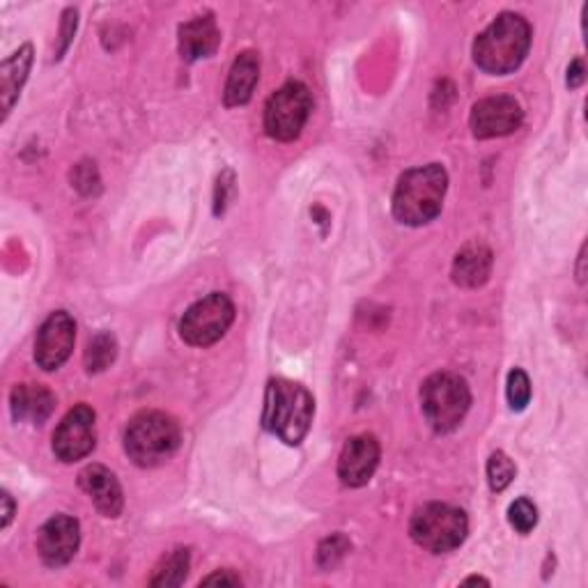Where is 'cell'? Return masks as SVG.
Wrapping results in <instances>:
<instances>
[{
  "mask_svg": "<svg viewBox=\"0 0 588 588\" xmlns=\"http://www.w3.org/2000/svg\"><path fill=\"white\" fill-rule=\"evenodd\" d=\"M448 173L439 164H427L400 175L393 192V217L412 228L435 221L446 198Z\"/></svg>",
  "mask_w": 588,
  "mask_h": 588,
  "instance_id": "obj_1",
  "label": "cell"
},
{
  "mask_svg": "<svg viewBox=\"0 0 588 588\" xmlns=\"http://www.w3.org/2000/svg\"><path fill=\"white\" fill-rule=\"evenodd\" d=\"M531 48V25L522 14L503 12L473 42V61L488 74L515 72Z\"/></svg>",
  "mask_w": 588,
  "mask_h": 588,
  "instance_id": "obj_2",
  "label": "cell"
},
{
  "mask_svg": "<svg viewBox=\"0 0 588 588\" xmlns=\"http://www.w3.org/2000/svg\"><path fill=\"white\" fill-rule=\"evenodd\" d=\"M315 400L306 386L290 380H272L266 384L262 427L287 446H300L313 423Z\"/></svg>",
  "mask_w": 588,
  "mask_h": 588,
  "instance_id": "obj_3",
  "label": "cell"
},
{
  "mask_svg": "<svg viewBox=\"0 0 588 588\" xmlns=\"http://www.w3.org/2000/svg\"><path fill=\"white\" fill-rule=\"evenodd\" d=\"M182 442L179 425L164 412H141L124 431V450L133 465L152 469L168 462Z\"/></svg>",
  "mask_w": 588,
  "mask_h": 588,
  "instance_id": "obj_4",
  "label": "cell"
},
{
  "mask_svg": "<svg viewBox=\"0 0 588 588\" xmlns=\"http://www.w3.org/2000/svg\"><path fill=\"white\" fill-rule=\"evenodd\" d=\"M471 405V391L460 375L435 372L421 386V410L425 421L439 435H448L465 421Z\"/></svg>",
  "mask_w": 588,
  "mask_h": 588,
  "instance_id": "obj_5",
  "label": "cell"
},
{
  "mask_svg": "<svg viewBox=\"0 0 588 588\" xmlns=\"http://www.w3.org/2000/svg\"><path fill=\"white\" fill-rule=\"evenodd\" d=\"M469 533L465 511L448 503H425L412 515V541L433 554H448L458 549Z\"/></svg>",
  "mask_w": 588,
  "mask_h": 588,
  "instance_id": "obj_6",
  "label": "cell"
},
{
  "mask_svg": "<svg viewBox=\"0 0 588 588\" xmlns=\"http://www.w3.org/2000/svg\"><path fill=\"white\" fill-rule=\"evenodd\" d=\"M313 111L311 90L300 84L290 81L279 88L264 106V131L274 141L290 143L302 137V131Z\"/></svg>",
  "mask_w": 588,
  "mask_h": 588,
  "instance_id": "obj_7",
  "label": "cell"
},
{
  "mask_svg": "<svg viewBox=\"0 0 588 588\" xmlns=\"http://www.w3.org/2000/svg\"><path fill=\"white\" fill-rule=\"evenodd\" d=\"M235 323V304L221 292L196 302L179 319V336L186 345L209 347L219 342Z\"/></svg>",
  "mask_w": 588,
  "mask_h": 588,
  "instance_id": "obj_8",
  "label": "cell"
},
{
  "mask_svg": "<svg viewBox=\"0 0 588 588\" xmlns=\"http://www.w3.org/2000/svg\"><path fill=\"white\" fill-rule=\"evenodd\" d=\"M97 444L95 412L88 405H76L67 412L53 433V453L61 462H78L88 458Z\"/></svg>",
  "mask_w": 588,
  "mask_h": 588,
  "instance_id": "obj_9",
  "label": "cell"
},
{
  "mask_svg": "<svg viewBox=\"0 0 588 588\" xmlns=\"http://www.w3.org/2000/svg\"><path fill=\"white\" fill-rule=\"evenodd\" d=\"M522 122H524V111H522L520 101L508 95L488 97L483 101H478L469 118L471 133L480 141L508 137V133L518 131Z\"/></svg>",
  "mask_w": 588,
  "mask_h": 588,
  "instance_id": "obj_10",
  "label": "cell"
},
{
  "mask_svg": "<svg viewBox=\"0 0 588 588\" xmlns=\"http://www.w3.org/2000/svg\"><path fill=\"white\" fill-rule=\"evenodd\" d=\"M74 342H76L74 317L67 311L51 313L44 319V325L40 327L35 338V363L46 372L58 370L72 357Z\"/></svg>",
  "mask_w": 588,
  "mask_h": 588,
  "instance_id": "obj_11",
  "label": "cell"
},
{
  "mask_svg": "<svg viewBox=\"0 0 588 588\" xmlns=\"http://www.w3.org/2000/svg\"><path fill=\"white\" fill-rule=\"evenodd\" d=\"M81 545V526L69 515H53L37 533L40 558L51 568L67 566Z\"/></svg>",
  "mask_w": 588,
  "mask_h": 588,
  "instance_id": "obj_12",
  "label": "cell"
},
{
  "mask_svg": "<svg viewBox=\"0 0 588 588\" xmlns=\"http://www.w3.org/2000/svg\"><path fill=\"white\" fill-rule=\"evenodd\" d=\"M380 442L372 435L347 439L338 458V478L347 488H363L380 467Z\"/></svg>",
  "mask_w": 588,
  "mask_h": 588,
  "instance_id": "obj_13",
  "label": "cell"
},
{
  "mask_svg": "<svg viewBox=\"0 0 588 588\" xmlns=\"http://www.w3.org/2000/svg\"><path fill=\"white\" fill-rule=\"evenodd\" d=\"M78 486H81V490L88 494V499L95 503V508L104 518H120L124 497L111 469H106L104 465H90L78 473Z\"/></svg>",
  "mask_w": 588,
  "mask_h": 588,
  "instance_id": "obj_14",
  "label": "cell"
},
{
  "mask_svg": "<svg viewBox=\"0 0 588 588\" xmlns=\"http://www.w3.org/2000/svg\"><path fill=\"white\" fill-rule=\"evenodd\" d=\"M221 44L219 25L211 14L196 17L179 25V53L186 63H196L211 56Z\"/></svg>",
  "mask_w": 588,
  "mask_h": 588,
  "instance_id": "obj_15",
  "label": "cell"
},
{
  "mask_svg": "<svg viewBox=\"0 0 588 588\" xmlns=\"http://www.w3.org/2000/svg\"><path fill=\"white\" fill-rule=\"evenodd\" d=\"M10 410L17 423L42 425L56 410V398L42 384H17L10 395Z\"/></svg>",
  "mask_w": 588,
  "mask_h": 588,
  "instance_id": "obj_16",
  "label": "cell"
},
{
  "mask_svg": "<svg viewBox=\"0 0 588 588\" xmlns=\"http://www.w3.org/2000/svg\"><path fill=\"white\" fill-rule=\"evenodd\" d=\"M258 81H260V58H258V53H253V51L239 53L237 61L230 67L228 81H226V88H224V104L228 106V109L249 104Z\"/></svg>",
  "mask_w": 588,
  "mask_h": 588,
  "instance_id": "obj_17",
  "label": "cell"
},
{
  "mask_svg": "<svg viewBox=\"0 0 588 588\" xmlns=\"http://www.w3.org/2000/svg\"><path fill=\"white\" fill-rule=\"evenodd\" d=\"M492 251L486 244H467L456 260H453V283L460 285V287H480L486 285L490 274H492Z\"/></svg>",
  "mask_w": 588,
  "mask_h": 588,
  "instance_id": "obj_18",
  "label": "cell"
},
{
  "mask_svg": "<svg viewBox=\"0 0 588 588\" xmlns=\"http://www.w3.org/2000/svg\"><path fill=\"white\" fill-rule=\"evenodd\" d=\"M31 65H33V46L23 44L3 63V67H0V101H3V120L12 113L25 78H29Z\"/></svg>",
  "mask_w": 588,
  "mask_h": 588,
  "instance_id": "obj_19",
  "label": "cell"
},
{
  "mask_svg": "<svg viewBox=\"0 0 588 588\" xmlns=\"http://www.w3.org/2000/svg\"><path fill=\"white\" fill-rule=\"evenodd\" d=\"M192 566V554L189 549H175L171 552L164 564L154 570V577L150 579V586H179L184 584L186 575H189Z\"/></svg>",
  "mask_w": 588,
  "mask_h": 588,
  "instance_id": "obj_20",
  "label": "cell"
},
{
  "mask_svg": "<svg viewBox=\"0 0 588 588\" xmlns=\"http://www.w3.org/2000/svg\"><path fill=\"white\" fill-rule=\"evenodd\" d=\"M118 357V342L111 334H97L90 342L84 357L88 372H101L109 368Z\"/></svg>",
  "mask_w": 588,
  "mask_h": 588,
  "instance_id": "obj_21",
  "label": "cell"
},
{
  "mask_svg": "<svg viewBox=\"0 0 588 588\" xmlns=\"http://www.w3.org/2000/svg\"><path fill=\"white\" fill-rule=\"evenodd\" d=\"M518 473L515 462L505 456V453L497 450L488 460V483L492 492H503L508 486L513 483V478Z\"/></svg>",
  "mask_w": 588,
  "mask_h": 588,
  "instance_id": "obj_22",
  "label": "cell"
},
{
  "mask_svg": "<svg viewBox=\"0 0 588 588\" xmlns=\"http://www.w3.org/2000/svg\"><path fill=\"white\" fill-rule=\"evenodd\" d=\"M508 522H511L518 533H531L538 524V508L533 505V501L522 497L508 508Z\"/></svg>",
  "mask_w": 588,
  "mask_h": 588,
  "instance_id": "obj_23",
  "label": "cell"
},
{
  "mask_svg": "<svg viewBox=\"0 0 588 588\" xmlns=\"http://www.w3.org/2000/svg\"><path fill=\"white\" fill-rule=\"evenodd\" d=\"M505 395H508V403H511L513 412L526 410L529 400H531V382H529V375L522 368L511 370V375H508Z\"/></svg>",
  "mask_w": 588,
  "mask_h": 588,
  "instance_id": "obj_24",
  "label": "cell"
},
{
  "mask_svg": "<svg viewBox=\"0 0 588 588\" xmlns=\"http://www.w3.org/2000/svg\"><path fill=\"white\" fill-rule=\"evenodd\" d=\"M347 552H350V543H347V538L345 536H331L323 545H319L317 564L327 570L336 568Z\"/></svg>",
  "mask_w": 588,
  "mask_h": 588,
  "instance_id": "obj_25",
  "label": "cell"
},
{
  "mask_svg": "<svg viewBox=\"0 0 588 588\" xmlns=\"http://www.w3.org/2000/svg\"><path fill=\"white\" fill-rule=\"evenodd\" d=\"M76 17H78L76 10H67V12L63 14V25H61V46H58V51H56V58H63V53H65L67 46L72 44V37H74V33H76V23H78Z\"/></svg>",
  "mask_w": 588,
  "mask_h": 588,
  "instance_id": "obj_26",
  "label": "cell"
},
{
  "mask_svg": "<svg viewBox=\"0 0 588 588\" xmlns=\"http://www.w3.org/2000/svg\"><path fill=\"white\" fill-rule=\"evenodd\" d=\"M232 182H235V177H232L230 171H226L219 177V184H217V209H214L217 214H221L224 207H226V203H228V192L232 189Z\"/></svg>",
  "mask_w": 588,
  "mask_h": 588,
  "instance_id": "obj_27",
  "label": "cell"
},
{
  "mask_svg": "<svg viewBox=\"0 0 588 588\" xmlns=\"http://www.w3.org/2000/svg\"><path fill=\"white\" fill-rule=\"evenodd\" d=\"M239 584H242V579L232 575L230 570H217L200 581V586H239Z\"/></svg>",
  "mask_w": 588,
  "mask_h": 588,
  "instance_id": "obj_28",
  "label": "cell"
},
{
  "mask_svg": "<svg viewBox=\"0 0 588 588\" xmlns=\"http://www.w3.org/2000/svg\"><path fill=\"white\" fill-rule=\"evenodd\" d=\"M586 72H584V61L575 58L573 65L568 67V88H579L584 84Z\"/></svg>",
  "mask_w": 588,
  "mask_h": 588,
  "instance_id": "obj_29",
  "label": "cell"
},
{
  "mask_svg": "<svg viewBox=\"0 0 588 588\" xmlns=\"http://www.w3.org/2000/svg\"><path fill=\"white\" fill-rule=\"evenodd\" d=\"M0 501H3V529H8L12 518H14V501H12V497L8 492H3Z\"/></svg>",
  "mask_w": 588,
  "mask_h": 588,
  "instance_id": "obj_30",
  "label": "cell"
},
{
  "mask_svg": "<svg viewBox=\"0 0 588 588\" xmlns=\"http://www.w3.org/2000/svg\"><path fill=\"white\" fill-rule=\"evenodd\" d=\"M584 262H586V247H581V253H579V272H577V279L579 283H584Z\"/></svg>",
  "mask_w": 588,
  "mask_h": 588,
  "instance_id": "obj_31",
  "label": "cell"
},
{
  "mask_svg": "<svg viewBox=\"0 0 588 588\" xmlns=\"http://www.w3.org/2000/svg\"><path fill=\"white\" fill-rule=\"evenodd\" d=\"M462 584H486V586H490V581L483 579V577H469V579H465Z\"/></svg>",
  "mask_w": 588,
  "mask_h": 588,
  "instance_id": "obj_32",
  "label": "cell"
}]
</instances>
